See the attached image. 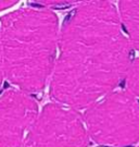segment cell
<instances>
[{
    "instance_id": "6da1fadb",
    "label": "cell",
    "mask_w": 139,
    "mask_h": 147,
    "mask_svg": "<svg viewBox=\"0 0 139 147\" xmlns=\"http://www.w3.org/2000/svg\"><path fill=\"white\" fill-rule=\"evenodd\" d=\"M133 60L119 9L110 1L77 3L59 34L51 98L74 110L86 109L125 82Z\"/></svg>"
},
{
    "instance_id": "7a4b0ae2",
    "label": "cell",
    "mask_w": 139,
    "mask_h": 147,
    "mask_svg": "<svg viewBox=\"0 0 139 147\" xmlns=\"http://www.w3.org/2000/svg\"><path fill=\"white\" fill-rule=\"evenodd\" d=\"M58 44V16L47 8H23L0 19L3 75L25 93H38L46 86Z\"/></svg>"
},
{
    "instance_id": "3957f363",
    "label": "cell",
    "mask_w": 139,
    "mask_h": 147,
    "mask_svg": "<svg viewBox=\"0 0 139 147\" xmlns=\"http://www.w3.org/2000/svg\"><path fill=\"white\" fill-rule=\"evenodd\" d=\"M88 136L103 147L139 143V99L127 89L114 90L83 113Z\"/></svg>"
},
{
    "instance_id": "277c9868",
    "label": "cell",
    "mask_w": 139,
    "mask_h": 147,
    "mask_svg": "<svg viewBox=\"0 0 139 147\" xmlns=\"http://www.w3.org/2000/svg\"><path fill=\"white\" fill-rule=\"evenodd\" d=\"M87 130L82 116L59 104L45 106L22 147H87Z\"/></svg>"
},
{
    "instance_id": "5b68a950",
    "label": "cell",
    "mask_w": 139,
    "mask_h": 147,
    "mask_svg": "<svg viewBox=\"0 0 139 147\" xmlns=\"http://www.w3.org/2000/svg\"><path fill=\"white\" fill-rule=\"evenodd\" d=\"M38 117L36 100L21 89L0 95V147H22L26 131Z\"/></svg>"
},
{
    "instance_id": "8992f818",
    "label": "cell",
    "mask_w": 139,
    "mask_h": 147,
    "mask_svg": "<svg viewBox=\"0 0 139 147\" xmlns=\"http://www.w3.org/2000/svg\"><path fill=\"white\" fill-rule=\"evenodd\" d=\"M118 9L126 35L133 47L139 49V1H121Z\"/></svg>"
},
{
    "instance_id": "52a82bcc",
    "label": "cell",
    "mask_w": 139,
    "mask_h": 147,
    "mask_svg": "<svg viewBox=\"0 0 139 147\" xmlns=\"http://www.w3.org/2000/svg\"><path fill=\"white\" fill-rule=\"evenodd\" d=\"M125 85L129 93L139 99V58L134 59L125 79Z\"/></svg>"
},
{
    "instance_id": "ba28073f",
    "label": "cell",
    "mask_w": 139,
    "mask_h": 147,
    "mask_svg": "<svg viewBox=\"0 0 139 147\" xmlns=\"http://www.w3.org/2000/svg\"><path fill=\"white\" fill-rule=\"evenodd\" d=\"M14 5H15V1H5V0H2V1H0V11L8 9V8H10Z\"/></svg>"
},
{
    "instance_id": "9c48e42d",
    "label": "cell",
    "mask_w": 139,
    "mask_h": 147,
    "mask_svg": "<svg viewBox=\"0 0 139 147\" xmlns=\"http://www.w3.org/2000/svg\"><path fill=\"white\" fill-rule=\"evenodd\" d=\"M2 78H3V71H2V63H1V55H0V85L2 82Z\"/></svg>"
}]
</instances>
